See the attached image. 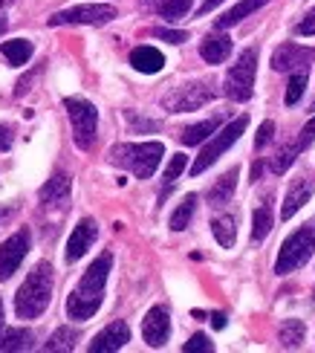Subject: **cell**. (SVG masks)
<instances>
[{
	"instance_id": "15",
	"label": "cell",
	"mask_w": 315,
	"mask_h": 353,
	"mask_svg": "<svg viewBox=\"0 0 315 353\" xmlns=\"http://www.w3.org/2000/svg\"><path fill=\"white\" fill-rule=\"evenodd\" d=\"M130 342V327L125 325V321H113V325L104 327L93 342H90V353H116L122 350L125 345Z\"/></svg>"
},
{
	"instance_id": "36",
	"label": "cell",
	"mask_w": 315,
	"mask_h": 353,
	"mask_svg": "<svg viewBox=\"0 0 315 353\" xmlns=\"http://www.w3.org/2000/svg\"><path fill=\"white\" fill-rule=\"evenodd\" d=\"M125 116H128V122H130L133 130H156V122L142 119V116H136V110H128Z\"/></svg>"
},
{
	"instance_id": "1",
	"label": "cell",
	"mask_w": 315,
	"mask_h": 353,
	"mask_svg": "<svg viewBox=\"0 0 315 353\" xmlns=\"http://www.w3.org/2000/svg\"><path fill=\"white\" fill-rule=\"evenodd\" d=\"M113 267V255L101 252L93 263L87 267V272L81 275V281L76 284V290L70 292L67 299V316L72 321H87L99 313V307L104 301V287H108V275Z\"/></svg>"
},
{
	"instance_id": "29",
	"label": "cell",
	"mask_w": 315,
	"mask_h": 353,
	"mask_svg": "<svg viewBox=\"0 0 315 353\" xmlns=\"http://www.w3.org/2000/svg\"><path fill=\"white\" fill-rule=\"evenodd\" d=\"M194 212H197V194H188V197H185L183 203L176 205V212L171 214L168 226H171L174 232H183V229H188V223H191Z\"/></svg>"
},
{
	"instance_id": "35",
	"label": "cell",
	"mask_w": 315,
	"mask_h": 353,
	"mask_svg": "<svg viewBox=\"0 0 315 353\" xmlns=\"http://www.w3.org/2000/svg\"><path fill=\"white\" fill-rule=\"evenodd\" d=\"M272 134H275V125L272 122H263L261 125V130H258V137H254V148H263V145H269V142H272Z\"/></svg>"
},
{
	"instance_id": "26",
	"label": "cell",
	"mask_w": 315,
	"mask_h": 353,
	"mask_svg": "<svg viewBox=\"0 0 315 353\" xmlns=\"http://www.w3.org/2000/svg\"><path fill=\"white\" fill-rule=\"evenodd\" d=\"M272 223H275V217H272V203H263V205H258L254 209V217H252V241L258 243V241H263L269 232H272Z\"/></svg>"
},
{
	"instance_id": "6",
	"label": "cell",
	"mask_w": 315,
	"mask_h": 353,
	"mask_svg": "<svg viewBox=\"0 0 315 353\" xmlns=\"http://www.w3.org/2000/svg\"><path fill=\"white\" fill-rule=\"evenodd\" d=\"M64 108H67V116L72 122V139L81 151H90L96 145V128H99V110L90 105L87 99L81 96H70L64 99Z\"/></svg>"
},
{
	"instance_id": "17",
	"label": "cell",
	"mask_w": 315,
	"mask_h": 353,
	"mask_svg": "<svg viewBox=\"0 0 315 353\" xmlns=\"http://www.w3.org/2000/svg\"><path fill=\"white\" fill-rule=\"evenodd\" d=\"M70 191H72V180L64 174V171H55L50 176V183H43L38 197L43 205H64L70 200Z\"/></svg>"
},
{
	"instance_id": "40",
	"label": "cell",
	"mask_w": 315,
	"mask_h": 353,
	"mask_svg": "<svg viewBox=\"0 0 315 353\" xmlns=\"http://www.w3.org/2000/svg\"><path fill=\"white\" fill-rule=\"evenodd\" d=\"M212 325H214L217 330L226 327V313H214V316H212Z\"/></svg>"
},
{
	"instance_id": "42",
	"label": "cell",
	"mask_w": 315,
	"mask_h": 353,
	"mask_svg": "<svg viewBox=\"0 0 315 353\" xmlns=\"http://www.w3.org/2000/svg\"><path fill=\"white\" fill-rule=\"evenodd\" d=\"M12 214H14V209H0V223H3L6 217H12Z\"/></svg>"
},
{
	"instance_id": "43",
	"label": "cell",
	"mask_w": 315,
	"mask_h": 353,
	"mask_svg": "<svg viewBox=\"0 0 315 353\" xmlns=\"http://www.w3.org/2000/svg\"><path fill=\"white\" fill-rule=\"evenodd\" d=\"M6 23H9V21H6V12H0V35H3V29H6Z\"/></svg>"
},
{
	"instance_id": "8",
	"label": "cell",
	"mask_w": 315,
	"mask_h": 353,
	"mask_svg": "<svg viewBox=\"0 0 315 353\" xmlns=\"http://www.w3.org/2000/svg\"><path fill=\"white\" fill-rule=\"evenodd\" d=\"M217 96L212 81H191V84H179L171 93L162 96V108L171 113H188V110H200Z\"/></svg>"
},
{
	"instance_id": "21",
	"label": "cell",
	"mask_w": 315,
	"mask_h": 353,
	"mask_svg": "<svg viewBox=\"0 0 315 353\" xmlns=\"http://www.w3.org/2000/svg\"><path fill=\"white\" fill-rule=\"evenodd\" d=\"M220 125H223V116H212V119L185 128L183 137H179V142H183V145H200V142H205L208 137H214Z\"/></svg>"
},
{
	"instance_id": "28",
	"label": "cell",
	"mask_w": 315,
	"mask_h": 353,
	"mask_svg": "<svg viewBox=\"0 0 315 353\" xmlns=\"http://www.w3.org/2000/svg\"><path fill=\"white\" fill-rule=\"evenodd\" d=\"M32 347V333L26 327H9L0 336V350H29Z\"/></svg>"
},
{
	"instance_id": "37",
	"label": "cell",
	"mask_w": 315,
	"mask_h": 353,
	"mask_svg": "<svg viewBox=\"0 0 315 353\" xmlns=\"http://www.w3.org/2000/svg\"><path fill=\"white\" fill-rule=\"evenodd\" d=\"M154 35L162 38V41H168V43H183V41H188V35L179 32V29H154Z\"/></svg>"
},
{
	"instance_id": "13",
	"label": "cell",
	"mask_w": 315,
	"mask_h": 353,
	"mask_svg": "<svg viewBox=\"0 0 315 353\" xmlns=\"http://www.w3.org/2000/svg\"><path fill=\"white\" fill-rule=\"evenodd\" d=\"M96 238H99V226H96V220H90V217L79 220V226L72 229L70 241H67L64 261H67V263H76V261H81V258L87 255V249L96 243Z\"/></svg>"
},
{
	"instance_id": "46",
	"label": "cell",
	"mask_w": 315,
	"mask_h": 353,
	"mask_svg": "<svg viewBox=\"0 0 315 353\" xmlns=\"http://www.w3.org/2000/svg\"><path fill=\"white\" fill-rule=\"evenodd\" d=\"M312 110H315V99H312Z\"/></svg>"
},
{
	"instance_id": "27",
	"label": "cell",
	"mask_w": 315,
	"mask_h": 353,
	"mask_svg": "<svg viewBox=\"0 0 315 353\" xmlns=\"http://www.w3.org/2000/svg\"><path fill=\"white\" fill-rule=\"evenodd\" d=\"M3 55L12 67H23L29 58H32V41L26 38H14V41H6L3 43Z\"/></svg>"
},
{
	"instance_id": "3",
	"label": "cell",
	"mask_w": 315,
	"mask_h": 353,
	"mask_svg": "<svg viewBox=\"0 0 315 353\" xmlns=\"http://www.w3.org/2000/svg\"><path fill=\"white\" fill-rule=\"evenodd\" d=\"M162 154H165L162 142H122V145H113L108 159L113 165L136 174L139 180H151L162 163Z\"/></svg>"
},
{
	"instance_id": "11",
	"label": "cell",
	"mask_w": 315,
	"mask_h": 353,
	"mask_svg": "<svg viewBox=\"0 0 315 353\" xmlns=\"http://www.w3.org/2000/svg\"><path fill=\"white\" fill-rule=\"evenodd\" d=\"M312 61H315V50L301 47V43H281L272 52V70H278V72L309 70Z\"/></svg>"
},
{
	"instance_id": "24",
	"label": "cell",
	"mask_w": 315,
	"mask_h": 353,
	"mask_svg": "<svg viewBox=\"0 0 315 353\" xmlns=\"http://www.w3.org/2000/svg\"><path fill=\"white\" fill-rule=\"evenodd\" d=\"M261 6H266V0H240L234 9H229L223 18H217V29H229V26H237L243 18H249L252 12H258Z\"/></svg>"
},
{
	"instance_id": "18",
	"label": "cell",
	"mask_w": 315,
	"mask_h": 353,
	"mask_svg": "<svg viewBox=\"0 0 315 353\" xmlns=\"http://www.w3.org/2000/svg\"><path fill=\"white\" fill-rule=\"evenodd\" d=\"M200 55L205 64H223L232 55V38L226 35H208L200 43Z\"/></svg>"
},
{
	"instance_id": "16",
	"label": "cell",
	"mask_w": 315,
	"mask_h": 353,
	"mask_svg": "<svg viewBox=\"0 0 315 353\" xmlns=\"http://www.w3.org/2000/svg\"><path fill=\"white\" fill-rule=\"evenodd\" d=\"M312 194H315V180H309V176L292 180V185L287 188V197H283V205H281V220H289L295 212H301L304 203H309Z\"/></svg>"
},
{
	"instance_id": "22",
	"label": "cell",
	"mask_w": 315,
	"mask_h": 353,
	"mask_svg": "<svg viewBox=\"0 0 315 353\" xmlns=\"http://www.w3.org/2000/svg\"><path fill=\"white\" fill-rule=\"evenodd\" d=\"M148 6H151L156 14H162L165 21H179L191 12L194 0H148Z\"/></svg>"
},
{
	"instance_id": "45",
	"label": "cell",
	"mask_w": 315,
	"mask_h": 353,
	"mask_svg": "<svg viewBox=\"0 0 315 353\" xmlns=\"http://www.w3.org/2000/svg\"><path fill=\"white\" fill-rule=\"evenodd\" d=\"M0 3H3V6H6V3H12V0H0Z\"/></svg>"
},
{
	"instance_id": "23",
	"label": "cell",
	"mask_w": 315,
	"mask_h": 353,
	"mask_svg": "<svg viewBox=\"0 0 315 353\" xmlns=\"http://www.w3.org/2000/svg\"><path fill=\"white\" fill-rule=\"evenodd\" d=\"M304 336H307L304 321H301V319H287V321L281 325V330H278V342H281V347L295 350V347H301Z\"/></svg>"
},
{
	"instance_id": "34",
	"label": "cell",
	"mask_w": 315,
	"mask_h": 353,
	"mask_svg": "<svg viewBox=\"0 0 315 353\" xmlns=\"http://www.w3.org/2000/svg\"><path fill=\"white\" fill-rule=\"evenodd\" d=\"M295 35H315V9H309L307 14H304V21H298L295 23Z\"/></svg>"
},
{
	"instance_id": "7",
	"label": "cell",
	"mask_w": 315,
	"mask_h": 353,
	"mask_svg": "<svg viewBox=\"0 0 315 353\" xmlns=\"http://www.w3.org/2000/svg\"><path fill=\"white\" fill-rule=\"evenodd\" d=\"M246 128H249V116H237L234 122H229L223 130H217V134L212 137V142H208L205 148H203V154H200L197 159H194L191 174L197 176V174H203L205 168H212V165L217 163V159H220L223 154H226L240 137H243V130H246Z\"/></svg>"
},
{
	"instance_id": "2",
	"label": "cell",
	"mask_w": 315,
	"mask_h": 353,
	"mask_svg": "<svg viewBox=\"0 0 315 353\" xmlns=\"http://www.w3.org/2000/svg\"><path fill=\"white\" fill-rule=\"evenodd\" d=\"M52 301V267L41 261L38 267L26 275L18 296H14V313L18 319H38Z\"/></svg>"
},
{
	"instance_id": "31",
	"label": "cell",
	"mask_w": 315,
	"mask_h": 353,
	"mask_svg": "<svg viewBox=\"0 0 315 353\" xmlns=\"http://www.w3.org/2000/svg\"><path fill=\"white\" fill-rule=\"evenodd\" d=\"M304 90H307V70H298V72H292V79L287 84V96H283V101H287L289 108L298 105V99L304 96Z\"/></svg>"
},
{
	"instance_id": "12",
	"label": "cell",
	"mask_w": 315,
	"mask_h": 353,
	"mask_svg": "<svg viewBox=\"0 0 315 353\" xmlns=\"http://www.w3.org/2000/svg\"><path fill=\"white\" fill-rule=\"evenodd\" d=\"M312 142H315V116L301 128V134H298L289 145H283V148L278 151V157L272 159V171H275V174H283V171H287V168L295 163V159H298V154H304Z\"/></svg>"
},
{
	"instance_id": "30",
	"label": "cell",
	"mask_w": 315,
	"mask_h": 353,
	"mask_svg": "<svg viewBox=\"0 0 315 353\" xmlns=\"http://www.w3.org/2000/svg\"><path fill=\"white\" fill-rule=\"evenodd\" d=\"M76 339H79V333L76 330H72V327H58L55 333H52V339L47 342V345H43V350H72V347H76Z\"/></svg>"
},
{
	"instance_id": "20",
	"label": "cell",
	"mask_w": 315,
	"mask_h": 353,
	"mask_svg": "<svg viewBox=\"0 0 315 353\" xmlns=\"http://www.w3.org/2000/svg\"><path fill=\"white\" fill-rule=\"evenodd\" d=\"M237 176H240V168H229L220 180L208 188V203L212 205H226L232 197H234V188H237Z\"/></svg>"
},
{
	"instance_id": "33",
	"label": "cell",
	"mask_w": 315,
	"mask_h": 353,
	"mask_svg": "<svg viewBox=\"0 0 315 353\" xmlns=\"http://www.w3.org/2000/svg\"><path fill=\"white\" fill-rule=\"evenodd\" d=\"M183 350H185V353H212L214 345L208 342V336H205V333H197V336H191V339L183 345Z\"/></svg>"
},
{
	"instance_id": "38",
	"label": "cell",
	"mask_w": 315,
	"mask_h": 353,
	"mask_svg": "<svg viewBox=\"0 0 315 353\" xmlns=\"http://www.w3.org/2000/svg\"><path fill=\"white\" fill-rule=\"evenodd\" d=\"M14 142V128L12 125H0V154L9 151Z\"/></svg>"
},
{
	"instance_id": "41",
	"label": "cell",
	"mask_w": 315,
	"mask_h": 353,
	"mask_svg": "<svg viewBox=\"0 0 315 353\" xmlns=\"http://www.w3.org/2000/svg\"><path fill=\"white\" fill-rule=\"evenodd\" d=\"M261 171H263V165H261V163H254V168H252V180H258Z\"/></svg>"
},
{
	"instance_id": "9",
	"label": "cell",
	"mask_w": 315,
	"mask_h": 353,
	"mask_svg": "<svg viewBox=\"0 0 315 353\" xmlns=\"http://www.w3.org/2000/svg\"><path fill=\"white\" fill-rule=\"evenodd\" d=\"M116 6L110 3H79L55 12L50 18V26H64V23H76V26H104L116 18Z\"/></svg>"
},
{
	"instance_id": "19",
	"label": "cell",
	"mask_w": 315,
	"mask_h": 353,
	"mask_svg": "<svg viewBox=\"0 0 315 353\" xmlns=\"http://www.w3.org/2000/svg\"><path fill=\"white\" fill-rule=\"evenodd\" d=\"M130 64H133V70L154 76V72H159L165 67V55L156 47H136L130 52Z\"/></svg>"
},
{
	"instance_id": "25",
	"label": "cell",
	"mask_w": 315,
	"mask_h": 353,
	"mask_svg": "<svg viewBox=\"0 0 315 353\" xmlns=\"http://www.w3.org/2000/svg\"><path fill=\"white\" fill-rule=\"evenodd\" d=\"M212 232H214V238L223 249H232L234 241H237V220L234 214H220L212 220Z\"/></svg>"
},
{
	"instance_id": "4",
	"label": "cell",
	"mask_w": 315,
	"mask_h": 353,
	"mask_svg": "<svg viewBox=\"0 0 315 353\" xmlns=\"http://www.w3.org/2000/svg\"><path fill=\"white\" fill-rule=\"evenodd\" d=\"M254 72H258V50L249 47L240 52V58L232 64L223 81V93L234 101H249L254 93Z\"/></svg>"
},
{
	"instance_id": "10",
	"label": "cell",
	"mask_w": 315,
	"mask_h": 353,
	"mask_svg": "<svg viewBox=\"0 0 315 353\" xmlns=\"http://www.w3.org/2000/svg\"><path fill=\"white\" fill-rule=\"evenodd\" d=\"M29 243H32L29 229H18L12 238L3 241V246H0V281H6V278H12L14 272H18V267L23 263V258L29 252Z\"/></svg>"
},
{
	"instance_id": "5",
	"label": "cell",
	"mask_w": 315,
	"mask_h": 353,
	"mask_svg": "<svg viewBox=\"0 0 315 353\" xmlns=\"http://www.w3.org/2000/svg\"><path fill=\"white\" fill-rule=\"evenodd\" d=\"M315 252V229L304 226L292 232L287 241L281 243V252H278V261H275V272L278 275H289L295 270H301L304 263L312 258Z\"/></svg>"
},
{
	"instance_id": "44",
	"label": "cell",
	"mask_w": 315,
	"mask_h": 353,
	"mask_svg": "<svg viewBox=\"0 0 315 353\" xmlns=\"http://www.w3.org/2000/svg\"><path fill=\"white\" fill-rule=\"evenodd\" d=\"M0 336H3V301H0Z\"/></svg>"
},
{
	"instance_id": "39",
	"label": "cell",
	"mask_w": 315,
	"mask_h": 353,
	"mask_svg": "<svg viewBox=\"0 0 315 353\" xmlns=\"http://www.w3.org/2000/svg\"><path fill=\"white\" fill-rule=\"evenodd\" d=\"M220 3H223V0H203V3H200V9H197V14H208L212 9H217Z\"/></svg>"
},
{
	"instance_id": "14",
	"label": "cell",
	"mask_w": 315,
	"mask_h": 353,
	"mask_svg": "<svg viewBox=\"0 0 315 353\" xmlns=\"http://www.w3.org/2000/svg\"><path fill=\"white\" fill-rule=\"evenodd\" d=\"M142 336H145V342L151 347H162L165 342H168V336H171V316H168V310H165L162 304L151 307L148 316L142 319Z\"/></svg>"
},
{
	"instance_id": "32",
	"label": "cell",
	"mask_w": 315,
	"mask_h": 353,
	"mask_svg": "<svg viewBox=\"0 0 315 353\" xmlns=\"http://www.w3.org/2000/svg\"><path fill=\"white\" fill-rule=\"evenodd\" d=\"M185 165H188L185 154H174V157H171V163H168V168H165V185L176 183V180H179V174L185 171Z\"/></svg>"
}]
</instances>
